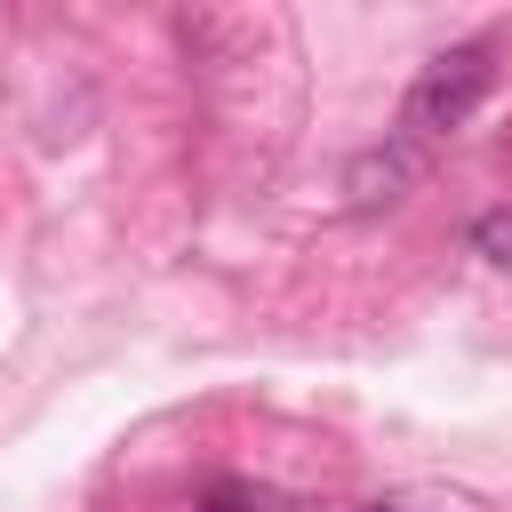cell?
Here are the masks:
<instances>
[{
  "label": "cell",
  "instance_id": "obj_1",
  "mask_svg": "<svg viewBox=\"0 0 512 512\" xmlns=\"http://www.w3.org/2000/svg\"><path fill=\"white\" fill-rule=\"evenodd\" d=\"M488 88H496V48H488V40H456V48H440V56L408 80V96H400V136L424 144V136L464 128V120L488 104Z\"/></svg>",
  "mask_w": 512,
  "mask_h": 512
},
{
  "label": "cell",
  "instance_id": "obj_2",
  "mask_svg": "<svg viewBox=\"0 0 512 512\" xmlns=\"http://www.w3.org/2000/svg\"><path fill=\"white\" fill-rule=\"evenodd\" d=\"M424 184V152L408 144V136H392V144H368L352 168H344V192H352V208H392V200H408Z\"/></svg>",
  "mask_w": 512,
  "mask_h": 512
},
{
  "label": "cell",
  "instance_id": "obj_3",
  "mask_svg": "<svg viewBox=\"0 0 512 512\" xmlns=\"http://www.w3.org/2000/svg\"><path fill=\"white\" fill-rule=\"evenodd\" d=\"M472 248H480L488 264H504V272H512V208H488V216L472 224Z\"/></svg>",
  "mask_w": 512,
  "mask_h": 512
},
{
  "label": "cell",
  "instance_id": "obj_4",
  "mask_svg": "<svg viewBox=\"0 0 512 512\" xmlns=\"http://www.w3.org/2000/svg\"><path fill=\"white\" fill-rule=\"evenodd\" d=\"M208 512H256V488H240V480H216V488H208Z\"/></svg>",
  "mask_w": 512,
  "mask_h": 512
},
{
  "label": "cell",
  "instance_id": "obj_5",
  "mask_svg": "<svg viewBox=\"0 0 512 512\" xmlns=\"http://www.w3.org/2000/svg\"><path fill=\"white\" fill-rule=\"evenodd\" d=\"M368 512H400V504H368Z\"/></svg>",
  "mask_w": 512,
  "mask_h": 512
},
{
  "label": "cell",
  "instance_id": "obj_6",
  "mask_svg": "<svg viewBox=\"0 0 512 512\" xmlns=\"http://www.w3.org/2000/svg\"><path fill=\"white\" fill-rule=\"evenodd\" d=\"M504 160H512V128H504Z\"/></svg>",
  "mask_w": 512,
  "mask_h": 512
}]
</instances>
